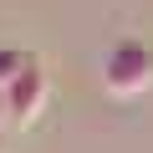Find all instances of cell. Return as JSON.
I'll return each instance as SVG.
<instances>
[{
  "instance_id": "1",
  "label": "cell",
  "mask_w": 153,
  "mask_h": 153,
  "mask_svg": "<svg viewBox=\"0 0 153 153\" xmlns=\"http://www.w3.org/2000/svg\"><path fill=\"white\" fill-rule=\"evenodd\" d=\"M153 82V56L143 51V46H117L112 51V61H107V87L117 92V97H128V92H138V87H148Z\"/></svg>"
},
{
  "instance_id": "2",
  "label": "cell",
  "mask_w": 153,
  "mask_h": 153,
  "mask_svg": "<svg viewBox=\"0 0 153 153\" xmlns=\"http://www.w3.org/2000/svg\"><path fill=\"white\" fill-rule=\"evenodd\" d=\"M41 97H46V76L31 66V71H26V92L10 87V123H31L36 107H41Z\"/></svg>"
}]
</instances>
